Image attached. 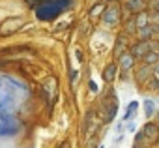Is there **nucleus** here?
<instances>
[{
	"label": "nucleus",
	"instance_id": "nucleus-1",
	"mask_svg": "<svg viewBox=\"0 0 159 148\" xmlns=\"http://www.w3.org/2000/svg\"><path fill=\"white\" fill-rule=\"evenodd\" d=\"M109 94H110V96H107V98L101 101V109H99V113L103 114L105 124L112 122V118L116 116V113H118V99H116V94H114V92H109Z\"/></svg>",
	"mask_w": 159,
	"mask_h": 148
},
{
	"label": "nucleus",
	"instance_id": "nucleus-2",
	"mask_svg": "<svg viewBox=\"0 0 159 148\" xmlns=\"http://www.w3.org/2000/svg\"><path fill=\"white\" fill-rule=\"evenodd\" d=\"M25 25V19L21 17H13V19H6V21L0 25V36H10L13 32H17L19 28H23Z\"/></svg>",
	"mask_w": 159,
	"mask_h": 148
},
{
	"label": "nucleus",
	"instance_id": "nucleus-3",
	"mask_svg": "<svg viewBox=\"0 0 159 148\" xmlns=\"http://www.w3.org/2000/svg\"><path fill=\"white\" fill-rule=\"evenodd\" d=\"M120 8L116 6V4H110V6L105 8V11H103V21L107 23V25H118L120 23Z\"/></svg>",
	"mask_w": 159,
	"mask_h": 148
},
{
	"label": "nucleus",
	"instance_id": "nucleus-4",
	"mask_svg": "<svg viewBox=\"0 0 159 148\" xmlns=\"http://www.w3.org/2000/svg\"><path fill=\"white\" fill-rule=\"evenodd\" d=\"M159 26L157 25H146V26H140V28H137V34H138V39H142V41H150V39L156 36Z\"/></svg>",
	"mask_w": 159,
	"mask_h": 148
},
{
	"label": "nucleus",
	"instance_id": "nucleus-5",
	"mask_svg": "<svg viewBox=\"0 0 159 148\" xmlns=\"http://www.w3.org/2000/svg\"><path fill=\"white\" fill-rule=\"evenodd\" d=\"M150 49H152V43H150V41H142V39H140L138 43H135V45L131 47L129 53L133 54L135 58H142V56H144V54L150 51Z\"/></svg>",
	"mask_w": 159,
	"mask_h": 148
},
{
	"label": "nucleus",
	"instance_id": "nucleus-6",
	"mask_svg": "<svg viewBox=\"0 0 159 148\" xmlns=\"http://www.w3.org/2000/svg\"><path fill=\"white\" fill-rule=\"evenodd\" d=\"M43 90L47 92V98H49L51 103H53L54 99H56V79L54 77H47L45 81H43Z\"/></svg>",
	"mask_w": 159,
	"mask_h": 148
},
{
	"label": "nucleus",
	"instance_id": "nucleus-7",
	"mask_svg": "<svg viewBox=\"0 0 159 148\" xmlns=\"http://www.w3.org/2000/svg\"><path fill=\"white\" fill-rule=\"evenodd\" d=\"M142 133H144V139H148L152 145L159 141V126L157 124H146L144 129H142Z\"/></svg>",
	"mask_w": 159,
	"mask_h": 148
},
{
	"label": "nucleus",
	"instance_id": "nucleus-8",
	"mask_svg": "<svg viewBox=\"0 0 159 148\" xmlns=\"http://www.w3.org/2000/svg\"><path fill=\"white\" fill-rule=\"evenodd\" d=\"M118 70H120V66H118L116 62L107 64V67L103 70V79H105L107 83H112L114 79H116V75H118Z\"/></svg>",
	"mask_w": 159,
	"mask_h": 148
},
{
	"label": "nucleus",
	"instance_id": "nucleus-9",
	"mask_svg": "<svg viewBox=\"0 0 159 148\" xmlns=\"http://www.w3.org/2000/svg\"><path fill=\"white\" fill-rule=\"evenodd\" d=\"M133 64H135V56L129 53V51H125V53L120 56V64H118V66H120V70L125 73V71H129L131 67H133Z\"/></svg>",
	"mask_w": 159,
	"mask_h": 148
},
{
	"label": "nucleus",
	"instance_id": "nucleus-10",
	"mask_svg": "<svg viewBox=\"0 0 159 148\" xmlns=\"http://www.w3.org/2000/svg\"><path fill=\"white\" fill-rule=\"evenodd\" d=\"M125 8H127L129 13H140V11H144V8H146V0H127Z\"/></svg>",
	"mask_w": 159,
	"mask_h": 148
},
{
	"label": "nucleus",
	"instance_id": "nucleus-11",
	"mask_svg": "<svg viewBox=\"0 0 159 148\" xmlns=\"http://www.w3.org/2000/svg\"><path fill=\"white\" fill-rule=\"evenodd\" d=\"M152 67L154 66L140 64V67H137V79L138 81H150V77H152Z\"/></svg>",
	"mask_w": 159,
	"mask_h": 148
},
{
	"label": "nucleus",
	"instance_id": "nucleus-12",
	"mask_svg": "<svg viewBox=\"0 0 159 148\" xmlns=\"http://www.w3.org/2000/svg\"><path fill=\"white\" fill-rule=\"evenodd\" d=\"M159 62V53L156 49H150L148 53L142 56V64H148V66H154V64Z\"/></svg>",
	"mask_w": 159,
	"mask_h": 148
},
{
	"label": "nucleus",
	"instance_id": "nucleus-13",
	"mask_svg": "<svg viewBox=\"0 0 159 148\" xmlns=\"http://www.w3.org/2000/svg\"><path fill=\"white\" fill-rule=\"evenodd\" d=\"M137 109H138V101H131L129 107H127V111H125V114H124V122H129V120L137 114Z\"/></svg>",
	"mask_w": 159,
	"mask_h": 148
},
{
	"label": "nucleus",
	"instance_id": "nucleus-14",
	"mask_svg": "<svg viewBox=\"0 0 159 148\" xmlns=\"http://www.w3.org/2000/svg\"><path fill=\"white\" fill-rule=\"evenodd\" d=\"M154 114H156V103H154V99H144V116L152 118Z\"/></svg>",
	"mask_w": 159,
	"mask_h": 148
},
{
	"label": "nucleus",
	"instance_id": "nucleus-15",
	"mask_svg": "<svg viewBox=\"0 0 159 148\" xmlns=\"http://www.w3.org/2000/svg\"><path fill=\"white\" fill-rule=\"evenodd\" d=\"M114 49H116L114 53H116L118 58H120L122 54L125 53V49H127V45H125V36H120V38L116 39V47H114Z\"/></svg>",
	"mask_w": 159,
	"mask_h": 148
},
{
	"label": "nucleus",
	"instance_id": "nucleus-16",
	"mask_svg": "<svg viewBox=\"0 0 159 148\" xmlns=\"http://www.w3.org/2000/svg\"><path fill=\"white\" fill-rule=\"evenodd\" d=\"M124 34H127V36L137 34V23H135V19H129V21L125 23V32Z\"/></svg>",
	"mask_w": 159,
	"mask_h": 148
},
{
	"label": "nucleus",
	"instance_id": "nucleus-17",
	"mask_svg": "<svg viewBox=\"0 0 159 148\" xmlns=\"http://www.w3.org/2000/svg\"><path fill=\"white\" fill-rule=\"evenodd\" d=\"M135 23H137V28H140V26H146L148 25V13H138V17L135 19Z\"/></svg>",
	"mask_w": 159,
	"mask_h": 148
},
{
	"label": "nucleus",
	"instance_id": "nucleus-18",
	"mask_svg": "<svg viewBox=\"0 0 159 148\" xmlns=\"http://www.w3.org/2000/svg\"><path fill=\"white\" fill-rule=\"evenodd\" d=\"M152 77L159 81V62H157V64H154V67H152Z\"/></svg>",
	"mask_w": 159,
	"mask_h": 148
},
{
	"label": "nucleus",
	"instance_id": "nucleus-19",
	"mask_svg": "<svg viewBox=\"0 0 159 148\" xmlns=\"http://www.w3.org/2000/svg\"><path fill=\"white\" fill-rule=\"evenodd\" d=\"M127 131H135V124H133V122L127 124Z\"/></svg>",
	"mask_w": 159,
	"mask_h": 148
},
{
	"label": "nucleus",
	"instance_id": "nucleus-20",
	"mask_svg": "<svg viewBox=\"0 0 159 148\" xmlns=\"http://www.w3.org/2000/svg\"><path fill=\"white\" fill-rule=\"evenodd\" d=\"M60 148H71V145H69V141H66V142H64V145H62Z\"/></svg>",
	"mask_w": 159,
	"mask_h": 148
},
{
	"label": "nucleus",
	"instance_id": "nucleus-21",
	"mask_svg": "<svg viewBox=\"0 0 159 148\" xmlns=\"http://www.w3.org/2000/svg\"><path fill=\"white\" fill-rule=\"evenodd\" d=\"M133 148H146V146H142V142H135Z\"/></svg>",
	"mask_w": 159,
	"mask_h": 148
},
{
	"label": "nucleus",
	"instance_id": "nucleus-22",
	"mask_svg": "<svg viewBox=\"0 0 159 148\" xmlns=\"http://www.w3.org/2000/svg\"><path fill=\"white\" fill-rule=\"evenodd\" d=\"M156 23H157V26H159V15H157V17H156Z\"/></svg>",
	"mask_w": 159,
	"mask_h": 148
},
{
	"label": "nucleus",
	"instance_id": "nucleus-23",
	"mask_svg": "<svg viewBox=\"0 0 159 148\" xmlns=\"http://www.w3.org/2000/svg\"><path fill=\"white\" fill-rule=\"evenodd\" d=\"M99 148H105V146H103V145H99Z\"/></svg>",
	"mask_w": 159,
	"mask_h": 148
}]
</instances>
